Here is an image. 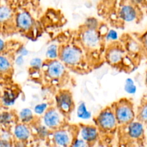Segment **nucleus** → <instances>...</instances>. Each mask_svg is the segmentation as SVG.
I'll use <instances>...</instances> for the list:
<instances>
[{"label": "nucleus", "mask_w": 147, "mask_h": 147, "mask_svg": "<svg viewBox=\"0 0 147 147\" xmlns=\"http://www.w3.org/2000/svg\"><path fill=\"white\" fill-rule=\"evenodd\" d=\"M35 118V114L34 111L29 108H24L22 109L18 113V119L20 122L26 123V124H31L33 123Z\"/></svg>", "instance_id": "nucleus-18"}, {"label": "nucleus", "mask_w": 147, "mask_h": 147, "mask_svg": "<svg viewBox=\"0 0 147 147\" xmlns=\"http://www.w3.org/2000/svg\"><path fill=\"white\" fill-rule=\"evenodd\" d=\"M12 67L11 60L7 56L0 54V73H6L10 71Z\"/></svg>", "instance_id": "nucleus-24"}, {"label": "nucleus", "mask_w": 147, "mask_h": 147, "mask_svg": "<svg viewBox=\"0 0 147 147\" xmlns=\"http://www.w3.org/2000/svg\"><path fill=\"white\" fill-rule=\"evenodd\" d=\"M50 147H63V146H58V145H55V144H52V146H50Z\"/></svg>", "instance_id": "nucleus-40"}, {"label": "nucleus", "mask_w": 147, "mask_h": 147, "mask_svg": "<svg viewBox=\"0 0 147 147\" xmlns=\"http://www.w3.org/2000/svg\"><path fill=\"white\" fill-rule=\"evenodd\" d=\"M80 41L86 49L96 51L101 47L102 37L98 30H90L83 27L80 33Z\"/></svg>", "instance_id": "nucleus-7"}, {"label": "nucleus", "mask_w": 147, "mask_h": 147, "mask_svg": "<svg viewBox=\"0 0 147 147\" xmlns=\"http://www.w3.org/2000/svg\"><path fill=\"white\" fill-rule=\"evenodd\" d=\"M48 109L49 106L47 103H40L34 106L33 111L37 116H43Z\"/></svg>", "instance_id": "nucleus-29"}, {"label": "nucleus", "mask_w": 147, "mask_h": 147, "mask_svg": "<svg viewBox=\"0 0 147 147\" xmlns=\"http://www.w3.org/2000/svg\"><path fill=\"white\" fill-rule=\"evenodd\" d=\"M94 121L95 125L98 128L100 132L109 133L114 131L119 126L111 106L100 111Z\"/></svg>", "instance_id": "nucleus-5"}, {"label": "nucleus", "mask_w": 147, "mask_h": 147, "mask_svg": "<svg viewBox=\"0 0 147 147\" xmlns=\"http://www.w3.org/2000/svg\"><path fill=\"white\" fill-rule=\"evenodd\" d=\"M43 63L44 62L40 57H33L30 61V67L34 71H39L42 70Z\"/></svg>", "instance_id": "nucleus-28"}, {"label": "nucleus", "mask_w": 147, "mask_h": 147, "mask_svg": "<svg viewBox=\"0 0 147 147\" xmlns=\"http://www.w3.org/2000/svg\"><path fill=\"white\" fill-rule=\"evenodd\" d=\"M13 138L16 141L27 142L32 136V131L30 125L26 123H17L13 126L11 129Z\"/></svg>", "instance_id": "nucleus-14"}, {"label": "nucleus", "mask_w": 147, "mask_h": 147, "mask_svg": "<svg viewBox=\"0 0 147 147\" xmlns=\"http://www.w3.org/2000/svg\"><path fill=\"white\" fill-rule=\"evenodd\" d=\"M14 64L18 67H21L24 64V57L17 55L14 59Z\"/></svg>", "instance_id": "nucleus-34"}, {"label": "nucleus", "mask_w": 147, "mask_h": 147, "mask_svg": "<svg viewBox=\"0 0 147 147\" xmlns=\"http://www.w3.org/2000/svg\"><path fill=\"white\" fill-rule=\"evenodd\" d=\"M144 124H145V129H146V131H147V123H144Z\"/></svg>", "instance_id": "nucleus-42"}, {"label": "nucleus", "mask_w": 147, "mask_h": 147, "mask_svg": "<svg viewBox=\"0 0 147 147\" xmlns=\"http://www.w3.org/2000/svg\"><path fill=\"white\" fill-rule=\"evenodd\" d=\"M140 42L142 44V47H143V50H145L147 53V31L142 34V37H141Z\"/></svg>", "instance_id": "nucleus-33"}, {"label": "nucleus", "mask_w": 147, "mask_h": 147, "mask_svg": "<svg viewBox=\"0 0 147 147\" xmlns=\"http://www.w3.org/2000/svg\"><path fill=\"white\" fill-rule=\"evenodd\" d=\"M14 27L23 33H28L34 26V18L27 10L22 9L14 14Z\"/></svg>", "instance_id": "nucleus-10"}, {"label": "nucleus", "mask_w": 147, "mask_h": 147, "mask_svg": "<svg viewBox=\"0 0 147 147\" xmlns=\"http://www.w3.org/2000/svg\"><path fill=\"white\" fill-rule=\"evenodd\" d=\"M65 116L57 109V107H49L42 116V123L50 131H55L65 126Z\"/></svg>", "instance_id": "nucleus-8"}, {"label": "nucleus", "mask_w": 147, "mask_h": 147, "mask_svg": "<svg viewBox=\"0 0 147 147\" xmlns=\"http://www.w3.org/2000/svg\"><path fill=\"white\" fill-rule=\"evenodd\" d=\"M123 88H124L125 92L129 95L135 94L137 91V87H136L133 79L131 78H128L126 79Z\"/></svg>", "instance_id": "nucleus-25"}, {"label": "nucleus", "mask_w": 147, "mask_h": 147, "mask_svg": "<svg viewBox=\"0 0 147 147\" xmlns=\"http://www.w3.org/2000/svg\"><path fill=\"white\" fill-rule=\"evenodd\" d=\"M105 58L109 64L114 67H120L122 65L132 67L131 65L126 63L127 60L131 58V57L128 55L123 45L121 44L119 41L109 45L105 53Z\"/></svg>", "instance_id": "nucleus-3"}, {"label": "nucleus", "mask_w": 147, "mask_h": 147, "mask_svg": "<svg viewBox=\"0 0 147 147\" xmlns=\"http://www.w3.org/2000/svg\"><path fill=\"white\" fill-rule=\"evenodd\" d=\"M0 147H13V144L11 141L0 139Z\"/></svg>", "instance_id": "nucleus-35"}, {"label": "nucleus", "mask_w": 147, "mask_h": 147, "mask_svg": "<svg viewBox=\"0 0 147 147\" xmlns=\"http://www.w3.org/2000/svg\"><path fill=\"white\" fill-rule=\"evenodd\" d=\"M123 46H124L128 55H129L131 57L136 55L142 51V50H143L141 42H139L133 38L127 39L125 41Z\"/></svg>", "instance_id": "nucleus-15"}, {"label": "nucleus", "mask_w": 147, "mask_h": 147, "mask_svg": "<svg viewBox=\"0 0 147 147\" xmlns=\"http://www.w3.org/2000/svg\"><path fill=\"white\" fill-rule=\"evenodd\" d=\"M111 107L119 126H126L136 119L134 104L129 99H121L113 103Z\"/></svg>", "instance_id": "nucleus-2"}, {"label": "nucleus", "mask_w": 147, "mask_h": 147, "mask_svg": "<svg viewBox=\"0 0 147 147\" xmlns=\"http://www.w3.org/2000/svg\"><path fill=\"white\" fill-rule=\"evenodd\" d=\"M0 132H1V130H0Z\"/></svg>", "instance_id": "nucleus-47"}, {"label": "nucleus", "mask_w": 147, "mask_h": 147, "mask_svg": "<svg viewBox=\"0 0 147 147\" xmlns=\"http://www.w3.org/2000/svg\"><path fill=\"white\" fill-rule=\"evenodd\" d=\"M0 113H1V111H0Z\"/></svg>", "instance_id": "nucleus-46"}, {"label": "nucleus", "mask_w": 147, "mask_h": 147, "mask_svg": "<svg viewBox=\"0 0 147 147\" xmlns=\"http://www.w3.org/2000/svg\"><path fill=\"white\" fill-rule=\"evenodd\" d=\"M144 81H145V85H146V87H147V70H146V73H145V79H144Z\"/></svg>", "instance_id": "nucleus-39"}, {"label": "nucleus", "mask_w": 147, "mask_h": 147, "mask_svg": "<svg viewBox=\"0 0 147 147\" xmlns=\"http://www.w3.org/2000/svg\"><path fill=\"white\" fill-rule=\"evenodd\" d=\"M126 134L131 140L137 141L142 139L145 134V124L143 122L135 119L130 123L125 126Z\"/></svg>", "instance_id": "nucleus-13"}, {"label": "nucleus", "mask_w": 147, "mask_h": 147, "mask_svg": "<svg viewBox=\"0 0 147 147\" xmlns=\"http://www.w3.org/2000/svg\"><path fill=\"white\" fill-rule=\"evenodd\" d=\"M146 0H129V2L134 4V5L137 6V7H139V6L140 5H143V4L146 2Z\"/></svg>", "instance_id": "nucleus-37"}, {"label": "nucleus", "mask_w": 147, "mask_h": 147, "mask_svg": "<svg viewBox=\"0 0 147 147\" xmlns=\"http://www.w3.org/2000/svg\"><path fill=\"white\" fill-rule=\"evenodd\" d=\"M84 57V53L80 46L72 44L60 46L58 59L67 67L83 70Z\"/></svg>", "instance_id": "nucleus-1"}, {"label": "nucleus", "mask_w": 147, "mask_h": 147, "mask_svg": "<svg viewBox=\"0 0 147 147\" xmlns=\"http://www.w3.org/2000/svg\"><path fill=\"white\" fill-rule=\"evenodd\" d=\"M27 142H20V141H16L13 144V147H27Z\"/></svg>", "instance_id": "nucleus-38"}, {"label": "nucleus", "mask_w": 147, "mask_h": 147, "mask_svg": "<svg viewBox=\"0 0 147 147\" xmlns=\"http://www.w3.org/2000/svg\"><path fill=\"white\" fill-rule=\"evenodd\" d=\"M0 5H1V0H0Z\"/></svg>", "instance_id": "nucleus-44"}, {"label": "nucleus", "mask_w": 147, "mask_h": 147, "mask_svg": "<svg viewBox=\"0 0 147 147\" xmlns=\"http://www.w3.org/2000/svg\"><path fill=\"white\" fill-rule=\"evenodd\" d=\"M119 37L118 32L116 30L111 29V30H109V31L107 32L103 38H104L105 41L107 42L113 43L119 41Z\"/></svg>", "instance_id": "nucleus-26"}, {"label": "nucleus", "mask_w": 147, "mask_h": 147, "mask_svg": "<svg viewBox=\"0 0 147 147\" xmlns=\"http://www.w3.org/2000/svg\"><path fill=\"white\" fill-rule=\"evenodd\" d=\"M72 145L74 146L75 147H89L90 145L87 143L86 142H85L83 139H82L81 138H80L79 136H76V138L73 140Z\"/></svg>", "instance_id": "nucleus-30"}, {"label": "nucleus", "mask_w": 147, "mask_h": 147, "mask_svg": "<svg viewBox=\"0 0 147 147\" xmlns=\"http://www.w3.org/2000/svg\"><path fill=\"white\" fill-rule=\"evenodd\" d=\"M29 53H30V52H29V50L24 46H21L17 50V55H22L24 57L28 55Z\"/></svg>", "instance_id": "nucleus-32"}, {"label": "nucleus", "mask_w": 147, "mask_h": 147, "mask_svg": "<svg viewBox=\"0 0 147 147\" xmlns=\"http://www.w3.org/2000/svg\"><path fill=\"white\" fill-rule=\"evenodd\" d=\"M69 147H75V146H73V145H72V144H71V145H70V146H69Z\"/></svg>", "instance_id": "nucleus-43"}, {"label": "nucleus", "mask_w": 147, "mask_h": 147, "mask_svg": "<svg viewBox=\"0 0 147 147\" xmlns=\"http://www.w3.org/2000/svg\"><path fill=\"white\" fill-rule=\"evenodd\" d=\"M19 94L12 90H7L3 92L1 96V103L6 108L11 107L16 103Z\"/></svg>", "instance_id": "nucleus-16"}, {"label": "nucleus", "mask_w": 147, "mask_h": 147, "mask_svg": "<svg viewBox=\"0 0 147 147\" xmlns=\"http://www.w3.org/2000/svg\"><path fill=\"white\" fill-rule=\"evenodd\" d=\"M14 14L12 9L7 4L0 5V24H7L9 22L14 21Z\"/></svg>", "instance_id": "nucleus-17"}, {"label": "nucleus", "mask_w": 147, "mask_h": 147, "mask_svg": "<svg viewBox=\"0 0 147 147\" xmlns=\"http://www.w3.org/2000/svg\"><path fill=\"white\" fill-rule=\"evenodd\" d=\"M76 115L77 117L80 120L88 121L91 119V112L88 109L87 105L84 102L79 103L76 109Z\"/></svg>", "instance_id": "nucleus-19"}, {"label": "nucleus", "mask_w": 147, "mask_h": 147, "mask_svg": "<svg viewBox=\"0 0 147 147\" xmlns=\"http://www.w3.org/2000/svg\"><path fill=\"white\" fill-rule=\"evenodd\" d=\"M6 49V42L4 39L0 37V54H2Z\"/></svg>", "instance_id": "nucleus-36"}, {"label": "nucleus", "mask_w": 147, "mask_h": 147, "mask_svg": "<svg viewBox=\"0 0 147 147\" xmlns=\"http://www.w3.org/2000/svg\"><path fill=\"white\" fill-rule=\"evenodd\" d=\"M34 133L40 139H47L50 138L52 131H50L42 123L37 124L34 128Z\"/></svg>", "instance_id": "nucleus-20"}, {"label": "nucleus", "mask_w": 147, "mask_h": 147, "mask_svg": "<svg viewBox=\"0 0 147 147\" xmlns=\"http://www.w3.org/2000/svg\"><path fill=\"white\" fill-rule=\"evenodd\" d=\"M76 136L77 135L76 134V131L70 127L63 126V127L53 131L50 138L53 144L63 147H69Z\"/></svg>", "instance_id": "nucleus-6"}, {"label": "nucleus", "mask_w": 147, "mask_h": 147, "mask_svg": "<svg viewBox=\"0 0 147 147\" xmlns=\"http://www.w3.org/2000/svg\"><path fill=\"white\" fill-rule=\"evenodd\" d=\"M57 109L65 117L70 116L75 109V103L73 95L68 90H59L55 96Z\"/></svg>", "instance_id": "nucleus-9"}, {"label": "nucleus", "mask_w": 147, "mask_h": 147, "mask_svg": "<svg viewBox=\"0 0 147 147\" xmlns=\"http://www.w3.org/2000/svg\"><path fill=\"white\" fill-rule=\"evenodd\" d=\"M118 14L122 21L129 23L137 21L140 17L137 6L131 4L129 1L124 3L121 6L118 11Z\"/></svg>", "instance_id": "nucleus-12"}, {"label": "nucleus", "mask_w": 147, "mask_h": 147, "mask_svg": "<svg viewBox=\"0 0 147 147\" xmlns=\"http://www.w3.org/2000/svg\"><path fill=\"white\" fill-rule=\"evenodd\" d=\"M42 69L45 78L51 83H58L61 81L67 73V67L59 59L47 60L44 63Z\"/></svg>", "instance_id": "nucleus-4"}, {"label": "nucleus", "mask_w": 147, "mask_h": 147, "mask_svg": "<svg viewBox=\"0 0 147 147\" xmlns=\"http://www.w3.org/2000/svg\"><path fill=\"white\" fill-rule=\"evenodd\" d=\"M100 23H99L98 20L95 17H88L86 19V22H85L83 27L85 28L90 29V30H98L99 26H100Z\"/></svg>", "instance_id": "nucleus-27"}, {"label": "nucleus", "mask_w": 147, "mask_h": 147, "mask_svg": "<svg viewBox=\"0 0 147 147\" xmlns=\"http://www.w3.org/2000/svg\"><path fill=\"white\" fill-rule=\"evenodd\" d=\"M136 119L144 123H147V100H143L139 105L136 113Z\"/></svg>", "instance_id": "nucleus-22"}, {"label": "nucleus", "mask_w": 147, "mask_h": 147, "mask_svg": "<svg viewBox=\"0 0 147 147\" xmlns=\"http://www.w3.org/2000/svg\"><path fill=\"white\" fill-rule=\"evenodd\" d=\"M100 133L98 128L96 125L82 124L78 129L77 135L89 145H93L99 139Z\"/></svg>", "instance_id": "nucleus-11"}, {"label": "nucleus", "mask_w": 147, "mask_h": 147, "mask_svg": "<svg viewBox=\"0 0 147 147\" xmlns=\"http://www.w3.org/2000/svg\"><path fill=\"white\" fill-rule=\"evenodd\" d=\"M8 1H11V0H8Z\"/></svg>", "instance_id": "nucleus-45"}, {"label": "nucleus", "mask_w": 147, "mask_h": 147, "mask_svg": "<svg viewBox=\"0 0 147 147\" xmlns=\"http://www.w3.org/2000/svg\"><path fill=\"white\" fill-rule=\"evenodd\" d=\"M14 121V115L9 111H4L0 113V125L3 126H10Z\"/></svg>", "instance_id": "nucleus-23"}, {"label": "nucleus", "mask_w": 147, "mask_h": 147, "mask_svg": "<svg viewBox=\"0 0 147 147\" xmlns=\"http://www.w3.org/2000/svg\"><path fill=\"white\" fill-rule=\"evenodd\" d=\"M27 1H31V2H34V1H38V0H27Z\"/></svg>", "instance_id": "nucleus-41"}, {"label": "nucleus", "mask_w": 147, "mask_h": 147, "mask_svg": "<svg viewBox=\"0 0 147 147\" xmlns=\"http://www.w3.org/2000/svg\"><path fill=\"white\" fill-rule=\"evenodd\" d=\"M12 138V133L10 132L9 131L7 130V129L1 130V132H0V139L6 141H11Z\"/></svg>", "instance_id": "nucleus-31"}, {"label": "nucleus", "mask_w": 147, "mask_h": 147, "mask_svg": "<svg viewBox=\"0 0 147 147\" xmlns=\"http://www.w3.org/2000/svg\"><path fill=\"white\" fill-rule=\"evenodd\" d=\"M59 53H60V46L56 44L50 45L46 50V58L47 60H57L59 58Z\"/></svg>", "instance_id": "nucleus-21"}]
</instances>
